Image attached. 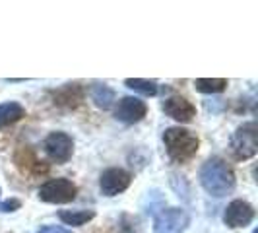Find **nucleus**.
Segmentation results:
<instances>
[{"label":"nucleus","instance_id":"nucleus-9","mask_svg":"<svg viewBox=\"0 0 258 233\" xmlns=\"http://www.w3.org/2000/svg\"><path fill=\"white\" fill-rule=\"evenodd\" d=\"M148 115V105L144 103L142 99L138 97H132L126 95L122 97L115 107V116L116 121L120 123H126V125H134V123H140L144 116Z\"/></svg>","mask_w":258,"mask_h":233},{"label":"nucleus","instance_id":"nucleus-16","mask_svg":"<svg viewBox=\"0 0 258 233\" xmlns=\"http://www.w3.org/2000/svg\"><path fill=\"white\" fill-rule=\"evenodd\" d=\"M194 86L202 93H220L227 88V80L225 78H198L194 80Z\"/></svg>","mask_w":258,"mask_h":233},{"label":"nucleus","instance_id":"nucleus-11","mask_svg":"<svg viewBox=\"0 0 258 233\" xmlns=\"http://www.w3.org/2000/svg\"><path fill=\"white\" fill-rule=\"evenodd\" d=\"M52 97H54V103L56 105L66 107V109H74V107L82 103L84 90H82L80 84H66V86H62V88H58V90L54 91Z\"/></svg>","mask_w":258,"mask_h":233},{"label":"nucleus","instance_id":"nucleus-20","mask_svg":"<svg viewBox=\"0 0 258 233\" xmlns=\"http://www.w3.org/2000/svg\"><path fill=\"white\" fill-rule=\"evenodd\" d=\"M0 194H2V193H0Z\"/></svg>","mask_w":258,"mask_h":233},{"label":"nucleus","instance_id":"nucleus-14","mask_svg":"<svg viewBox=\"0 0 258 233\" xmlns=\"http://www.w3.org/2000/svg\"><path fill=\"white\" fill-rule=\"evenodd\" d=\"M58 218L64 221L66 225L82 227V225H86L88 221H91L95 218V212L93 210H60L58 212Z\"/></svg>","mask_w":258,"mask_h":233},{"label":"nucleus","instance_id":"nucleus-2","mask_svg":"<svg viewBox=\"0 0 258 233\" xmlns=\"http://www.w3.org/2000/svg\"><path fill=\"white\" fill-rule=\"evenodd\" d=\"M163 142L167 148V155L175 163H186L192 159L198 148H200V138L192 130L181 129V127H171L163 132Z\"/></svg>","mask_w":258,"mask_h":233},{"label":"nucleus","instance_id":"nucleus-19","mask_svg":"<svg viewBox=\"0 0 258 233\" xmlns=\"http://www.w3.org/2000/svg\"><path fill=\"white\" fill-rule=\"evenodd\" d=\"M37 233H72V231L62 227V225H43Z\"/></svg>","mask_w":258,"mask_h":233},{"label":"nucleus","instance_id":"nucleus-18","mask_svg":"<svg viewBox=\"0 0 258 233\" xmlns=\"http://www.w3.org/2000/svg\"><path fill=\"white\" fill-rule=\"evenodd\" d=\"M20 206H22V202L18 198H10V200L0 202V212H16Z\"/></svg>","mask_w":258,"mask_h":233},{"label":"nucleus","instance_id":"nucleus-15","mask_svg":"<svg viewBox=\"0 0 258 233\" xmlns=\"http://www.w3.org/2000/svg\"><path fill=\"white\" fill-rule=\"evenodd\" d=\"M91 99L99 109H111V105L115 103V91L111 90L107 84H93L91 86Z\"/></svg>","mask_w":258,"mask_h":233},{"label":"nucleus","instance_id":"nucleus-6","mask_svg":"<svg viewBox=\"0 0 258 233\" xmlns=\"http://www.w3.org/2000/svg\"><path fill=\"white\" fill-rule=\"evenodd\" d=\"M45 154L56 163H66L74 154V140L66 132H51L45 138Z\"/></svg>","mask_w":258,"mask_h":233},{"label":"nucleus","instance_id":"nucleus-17","mask_svg":"<svg viewBox=\"0 0 258 233\" xmlns=\"http://www.w3.org/2000/svg\"><path fill=\"white\" fill-rule=\"evenodd\" d=\"M124 86L130 90L138 91L142 95H155L157 93V82L155 80H144V78H126L124 80Z\"/></svg>","mask_w":258,"mask_h":233},{"label":"nucleus","instance_id":"nucleus-12","mask_svg":"<svg viewBox=\"0 0 258 233\" xmlns=\"http://www.w3.org/2000/svg\"><path fill=\"white\" fill-rule=\"evenodd\" d=\"M26 116V109L24 105H20L18 101H6L0 103V129H6L14 123L22 121Z\"/></svg>","mask_w":258,"mask_h":233},{"label":"nucleus","instance_id":"nucleus-5","mask_svg":"<svg viewBox=\"0 0 258 233\" xmlns=\"http://www.w3.org/2000/svg\"><path fill=\"white\" fill-rule=\"evenodd\" d=\"M188 227V214L182 208H165L154 221V233H184Z\"/></svg>","mask_w":258,"mask_h":233},{"label":"nucleus","instance_id":"nucleus-8","mask_svg":"<svg viewBox=\"0 0 258 233\" xmlns=\"http://www.w3.org/2000/svg\"><path fill=\"white\" fill-rule=\"evenodd\" d=\"M252 220H254V208L250 202L241 200V198L229 202L223 212V221L229 227H246L252 223Z\"/></svg>","mask_w":258,"mask_h":233},{"label":"nucleus","instance_id":"nucleus-13","mask_svg":"<svg viewBox=\"0 0 258 233\" xmlns=\"http://www.w3.org/2000/svg\"><path fill=\"white\" fill-rule=\"evenodd\" d=\"M18 155H24V159H20V157H16V163H18V167L22 169L24 173H29V175H37V173H47L49 167L43 163V161H39L35 154L31 152V150H26V148H22Z\"/></svg>","mask_w":258,"mask_h":233},{"label":"nucleus","instance_id":"nucleus-7","mask_svg":"<svg viewBox=\"0 0 258 233\" xmlns=\"http://www.w3.org/2000/svg\"><path fill=\"white\" fill-rule=\"evenodd\" d=\"M132 183V175L122 167H109L105 169L99 177V189L105 196H116L124 193Z\"/></svg>","mask_w":258,"mask_h":233},{"label":"nucleus","instance_id":"nucleus-3","mask_svg":"<svg viewBox=\"0 0 258 233\" xmlns=\"http://www.w3.org/2000/svg\"><path fill=\"white\" fill-rule=\"evenodd\" d=\"M39 200L47 202V204H68L76 198L78 187L66 177L58 179H49L39 187Z\"/></svg>","mask_w":258,"mask_h":233},{"label":"nucleus","instance_id":"nucleus-1","mask_svg":"<svg viewBox=\"0 0 258 233\" xmlns=\"http://www.w3.org/2000/svg\"><path fill=\"white\" fill-rule=\"evenodd\" d=\"M200 185L208 194L221 198L235 189V171L221 157H210L200 169Z\"/></svg>","mask_w":258,"mask_h":233},{"label":"nucleus","instance_id":"nucleus-10","mask_svg":"<svg viewBox=\"0 0 258 233\" xmlns=\"http://www.w3.org/2000/svg\"><path fill=\"white\" fill-rule=\"evenodd\" d=\"M163 111H165V115L179 121V123H190L196 116V107L186 97H181V95L167 97L163 101Z\"/></svg>","mask_w":258,"mask_h":233},{"label":"nucleus","instance_id":"nucleus-4","mask_svg":"<svg viewBox=\"0 0 258 233\" xmlns=\"http://www.w3.org/2000/svg\"><path fill=\"white\" fill-rule=\"evenodd\" d=\"M256 123L248 121L243 123L239 129L233 132L231 136V152L237 159H250L258 152L256 146Z\"/></svg>","mask_w":258,"mask_h":233}]
</instances>
